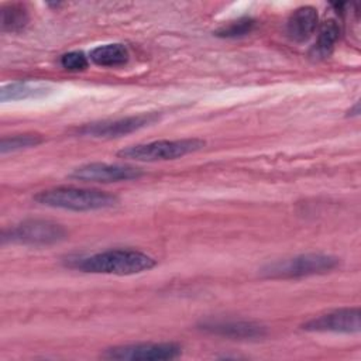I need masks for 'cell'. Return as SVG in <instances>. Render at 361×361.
<instances>
[{
    "instance_id": "obj_1",
    "label": "cell",
    "mask_w": 361,
    "mask_h": 361,
    "mask_svg": "<svg viewBox=\"0 0 361 361\" xmlns=\"http://www.w3.org/2000/svg\"><path fill=\"white\" fill-rule=\"evenodd\" d=\"M155 259L137 250H107L93 255L73 259L71 267L89 274L107 275H134L155 267Z\"/></svg>"
},
{
    "instance_id": "obj_2",
    "label": "cell",
    "mask_w": 361,
    "mask_h": 361,
    "mask_svg": "<svg viewBox=\"0 0 361 361\" xmlns=\"http://www.w3.org/2000/svg\"><path fill=\"white\" fill-rule=\"evenodd\" d=\"M39 204L72 212H92L113 207L118 203L116 195L99 189H82L73 186H58L41 190L34 196Z\"/></svg>"
},
{
    "instance_id": "obj_3",
    "label": "cell",
    "mask_w": 361,
    "mask_h": 361,
    "mask_svg": "<svg viewBox=\"0 0 361 361\" xmlns=\"http://www.w3.org/2000/svg\"><path fill=\"white\" fill-rule=\"evenodd\" d=\"M337 265L338 258L329 254L312 252L269 262L261 269V275L269 279H295L326 274L333 271Z\"/></svg>"
},
{
    "instance_id": "obj_4",
    "label": "cell",
    "mask_w": 361,
    "mask_h": 361,
    "mask_svg": "<svg viewBox=\"0 0 361 361\" xmlns=\"http://www.w3.org/2000/svg\"><path fill=\"white\" fill-rule=\"evenodd\" d=\"M204 141L199 138H182V140H159L147 144H137L126 147L117 152L118 158L155 162L176 159L190 152H196L204 147Z\"/></svg>"
},
{
    "instance_id": "obj_5",
    "label": "cell",
    "mask_w": 361,
    "mask_h": 361,
    "mask_svg": "<svg viewBox=\"0 0 361 361\" xmlns=\"http://www.w3.org/2000/svg\"><path fill=\"white\" fill-rule=\"evenodd\" d=\"M66 230L51 220H25L8 230L3 231V241L28 244V245H49L65 240Z\"/></svg>"
},
{
    "instance_id": "obj_6",
    "label": "cell",
    "mask_w": 361,
    "mask_h": 361,
    "mask_svg": "<svg viewBox=\"0 0 361 361\" xmlns=\"http://www.w3.org/2000/svg\"><path fill=\"white\" fill-rule=\"evenodd\" d=\"M180 353L182 348L176 343H137L110 347L102 354V357L106 360L157 361L173 360L179 357Z\"/></svg>"
},
{
    "instance_id": "obj_7",
    "label": "cell",
    "mask_w": 361,
    "mask_h": 361,
    "mask_svg": "<svg viewBox=\"0 0 361 361\" xmlns=\"http://www.w3.org/2000/svg\"><path fill=\"white\" fill-rule=\"evenodd\" d=\"M142 175L140 168L123 164H106V162H92L76 168L69 176L82 182H120L137 179Z\"/></svg>"
},
{
    "instance_id": "obj_8",
    "label": "cell",
    "mask_w": 361,
    "mask_h": 361,
    "mask_svg": "<svg viewBox=\"0 0 361 361\" xmlns=\"http://www.w3.org/2000/svg\"><path fill=\"white\" fill-rule=\"evenodd\" d=\"M158 118L155 113H147V114H138V116H130L116 120H104L99 123L86 124L80 128H78V134L80 135H89L96 138H113V137H121L126 134H130L135 130H140L151 123H154Z\"/></svg>"
},
{
    "instance_id": "obj_9",
    "label": "cell",
    "mask_w": 361,
    "mask_h": 361,
    "mask_svg": "<svg viewBox=\"0 0 361 361\" xmlns=\"http://www.w3.org/2000/svg\"><path fill=\"white\" fill-rule=\"evenodd\" d=\"M360 316L358 307H341L310 319L302 329L317 333H358Z\"/></svg>"
},
{
    "instance_id": "obj_10",
    "label": "cell",
    "mask_w": 361,
    "mask_h": 361,
    "mask_svg": "<svg viewBox=\"0 0 361 361\" xmlns=\"http://www.w3.org/2000/svg\"><path fill=\"white\" fill-rule=\"evenodd\" d=\"M199 329L209 334L234 340H255L267 334V329L264 326L243 320H207L200 323Z\"/></svg>"
},
{
    "instance_id": "obj_11",
    "label": "cell",
    "mask_w": 361,
    "mask_h": 361,
    "mask_svg": "<svg viewBox=\"0 0 361 361\" xmlns=\"http://www.w3.org/2000/svg\"><path fill=\"white\" fill-rule=\"evenodd\" d=\"M317 23L319 14L314 7H299L289 16L286 21V35L295 42H305L316 31Z\"/></svg>"
},
{
    "instance_id": "obj_12",
    "label": "cell",
    "mask_w": 361,
    "mask_h": 361,
    "mask_svg": "<svg viewBox=\"0 0 361 361\" xmlns=\"http://www.w3.org/2000/svg\"><path fill=\"white\" fill-rule=\"evenodd\" d=\"M51 87L45 82L39 80H18L8 83L0 90V100H24V99H37L48 94Z\"/></svg>"
},
{
    "instance_id": "obj_13",
    "label": "cell",
    "mask_w": 361,
    "mask_h": 361,
    "mask_svg": "<svg viewBox=\"0 0 361 361\" xmlns=\"http://www.w3.org/2000/svg\"><path fill=\"white\" fill-rule=\"evenodd\" d=\"M89 56L99 66L116 68L127 63L130 54L123 44H104L93 48Z\"/></svg>"
},
{
    "instance_id": "obj_14",
    "label": "cell",
    "mask_w": 361,
    "mask_h": 361,
    "mask_svg": "<svg viewBox=\"0 0 361 361\" xmlns=\"http://www.w3.org/2000/svg\"><path fill=\"white\" fill-rule=\"evenodd\" d=\"M340 37V25L334 20H327L322 24L319 30L317 39L310 49V56L316 59H323L329 56Z\"/></svg>"
},
{
    "instance_id": "obj_15",
    "label": "cell",
    "mask_w": 361,
    "mask_h": 361,
    "mask_svg": "<svg viewBox=\"0 0 361 361\" xmlns=\"http://www.w3.org/2000/svg\"><path fill=\"white\" fill-rule=\"evenodd\" d=\"M28 23V13L21 4H8L1 8V30L17 32Z\"/></svg>"
},
{
    "instance_id": "obj_16",
    "label": "cell",
    "mask_w": 361,
    "mask_h": 361,
    "mask_svg": "<svg viewBox=\"0 0 361 361\" xmlns=\"http://www.w3.org/2000/svg\"><path fill=\"white\" fill-rule=\"evenodd\" d=\"M255 27V20L252 17H240L237 20L228 21L214 31V35L221 38H238L250 34Z\"/></svg>"
},
{
    "instance_id": "obj_17",
    "label": "cell",
    "mask_w": 361,
    "mask_h": 361,
    "mask_svg": "<svg viewBox=\"0 0 361 361\" xmlns=\"http://www.w3.org/2000/svg\"><path fill=\"white\" fill-rule=\"evenodd\" d=\"M42 142V137L39 134H17L13 137H4L0 142V152H13L23 148L35 147Z\"/></svg>"
},
{
    "instance_id": "obj_18",
    "label": "cell",
    "mask_w": 361,
    "mask_h": 361,
    "mask_svg": "<svg viewBox=\"0 0 361 361\" xmlns=\"http://www.w3.org/2000/svg\"><path fill=\"white\" fill-rule=\"evenodd\" d=\"M61 65L63 69L71 71V72H79V71H85L89 65L87 56L82 52V51H71L66 52L61 56L59 59Z\"/></svg>"
}]
</instances>
